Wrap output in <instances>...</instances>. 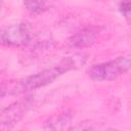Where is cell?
I'll return each instance as SVG.
<instances>
[{"label": "cell", "mask_w": 131, "mask_h": 131, "mask_svg": "<svg viewBox=\"0 0 131 131\" xmlns=\"http://www.w3.org/2000/svg\"><path fill=\"white\" fill-rule=\"evenodd\" d=\"M82 59H85V57H83L82 55H79V56L75 55V56L66 57L55 67L45 69L41 72H38L34 75H31L29 77L21 79L11 89V93H13V94L23 93V92L35 90V89L44 87L48 84H51L58 77H60L62 74L69 72L70 70L77 68L78 64L81 63Z\"/></svg>", "instance_id": "obj_1"}, {"label": "cell", "mask_w": 131, "mask_h": 131, "mask_svg": "<svg viewBox=\"0 0 131 131\" xmlns=\"http://www.w3.org/2000/svg\"><path fill=\"white\" fill-rule=\"evenodd\" d=\"M0 8H1V0H0Z\"/></svg>", "instance_id": "obj_9"}, {"label": "cell", "mask_w": 131, "mask_h": 131, "mask_svg": "<svg viewBox=\"0 0 131 131\" xmlns=\"http://www.w3.org/2000/svg\"><path fill=\"white\" fill-rule=\"evenodd\" d=\"M32 96L21 98L0 112V128H10L17 124L33 105Z\"/></svg>", "instance_id": "obj_4"}, {"label": "cell", "mask_w": 131, "mask_h": 131, "mask_svg": "<svg viewBox=\"0 0 131 131\" xmlns=\"http://www.w3.org/2000/svg\"><path fill=\"white\" fill-rule=\"evenodd\" d=\"M97 38V33L92 28H86L75 35H73L69 40V45L73 48H86L91 46Z\"/></svg>", "instance_id": "obj_5"}, {"label": "cell", "mask_w": 131, "mask_h": 131, "mask_svg": "<svg viewBox=\"0 0 131 131\" xmlns=\"http://www.w3.org/2000/svg\"><path fill=\"white\" fill-rule=\"evenodd\" d=\"M26 9L32 14L41 13L46 6V0H24Z\"/></svg>", "instance_id": "obj_7"}, {"label": "cell", "mask_w": 131, "mask_h": 131, "mask_svg": "<svg viewBox=\"0 0 131 131\" xmlns=\"http://www.w3.org/2000/svg\"><path fill=\"white\" fill-rule=\"evenodd\" d=\"M71 115L68 113H63L60 115H57L56 117H53L49 120L46 126L47 129H54V130H60V129H64L67 127L68 124H70L71 122Z\"/></svg>", "instance_id": "obj_6"}, {"label": "cell", "mask_w": 131, "mask_h": 131, "mask_svg": "<svg viewBox=\"0 0 131 131\" xmlns=\"http://www.w3.org/2000/svg\"><path fill=\"white\" fill-rule=\"evenodd\" d=\"M120 10L123 13V15L127 19H129V17H130V2H129V0H123L121 2V4H120Z\"/></svg>", "instance_id": "obj_8"}, {"label": "cell", "mask_w": 131, "mask_h": 131, "mask_svg": "<svg viewBox=\"0 0 131 131\" xmlns=\"http://www.w3.org/2000/svg\"><path fill=\"white\" fill-rule=\"evenodd\" d=\"M130 69L129 55L119 56L116 59L94 64L88 71L89 77L97 82L113 81L126 74Z\"/></svg>", "instance_id": "obj_2"}, {"label": "cell", "mask_w": 131, "mask_h": 131, "mask_svg": "<svg viewBox=\"0 0 131 131\" xmlns=\"http://www.w3.org/2000/svg\"><path fill=\"white\" fill-rule=\"evenodd\" d=\"M32 40V32L26 24H15L0 30V43L9 47H20Z\"/></svg>", "instance_id": "obj_3"}]
</instances>
